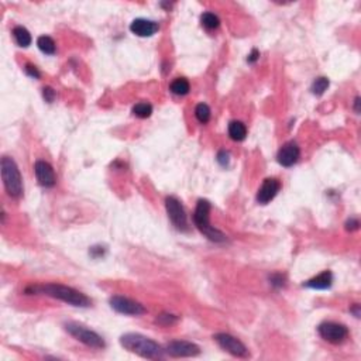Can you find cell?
<instances>
[{
    "mask_svg": "<svg viewBox=\"0 0 361 361\" xmlns=\"http://www.w3.org/2000/svg\"><path fill=\"white\" fill-rule=\"evenodd\" d=\"M25 292L27 294H42V295L55 298L65 304L79 306V308H88L92 304V301L85 294L76 291L74 288L61 285V284H45V285L30 287L25 289Z\"/></svg>",
    "mask_w": 361,
    "mask_h": 361,
    "instance_id": "1",
    "label": "cell"
},
{
    "mask_svg": "<svg viewBox=\"0 0 361 361\" xmlns=\"http://www.w3.org/2000/svg\"><path fill=\"white\" fill-rule=\"evenodd\" d=\"M120 345L123 346L126 350L132 352L134 354H139L143 359H150V360H157L164 357V350L163 347L156 343L154 340L148 337L139 335V333H126L120 337Z\"/></svg>",
    "mask_w": 361,
    "mask_h": 361,
    "instance_id": "2",
    "label": "cell"
},
{
    "mask_svg": "<svg viewBox=\"0 0 361 361\" xmlns=\"http://www.w3.org/2000/svg\"><path fill=\"white\" fill-rule=\"evenodd\" d=\"M210 202L206 199H199L197 200L196 209H195V214H193V222L196 224V227L209 240H212L214 243H224L227 237L226 234H223L220 230L214 229L210 224Z\"/></svg>",
    "mask_w": 361,
    "mask_h": 361,
    "instance_id": "3",
    "label": "cell"
},
{
    "mask_svg": "<svg viewBox=\"0 0 361 361\" xmlns=\"http://www.w3.org/2000/svg\"><path fill=\"white\" fill-rule=\"evenodd\" d=\"M1 180L7 193L13 197H20L23 193V180L16 161L10 157L1 158Z\"/></svg>",
    "mask_w": 361,
    "mask_h": 361,
    "instance_id": "4",
    "label": "cell"
},
{
    "mask_svg": "<svg viewBox=\"0 0 361 361\" xmlns=\"http://www.w3.org/2000/svg\"><path fill=\"white\" fill-rule=\"evenodd\" d=\"M65 330L71 336L75 337L78 342H81V343L88 346V347H92V349H105L106 347V343H105L103 337L98 335L96 332L88 329L86 326L78 323V322H68V323H65Z\"/></svg>",
    "mask_w": 361,
    "mask_h": 361,
    "instance_id": "5",
    "label": "cell"
},
{
    "mask_svg": "<svg viewBox=\"0 0 361 361\" xmlns=\"http://www.w3.org/2000/svg\"><path fill=\"white\" fill-rule=\"evenodd\" d=\"M165 207L174 226L180 231H188V216L180 200L175 196H168L165 199Z\"/></svg>",
    "mask_w": 361,
    "mask_h": 361,
    "instance_id": "6",
    "label": "cell"
},
{
    "mask_svg": "<svg viewBox=\"0 0 361 361\" xmlns=\"http://www.w3.org/2000/svg\"><path fill=\"white\" fill-rule=\"evenodd\" d=\"M320 337L323 340H326L329 343L333 345H339L343 343L346 339L349 337V329L346 328L342 323H336V322H323L320 323L318 328Z\"/></svg>",
    "mask_w": 361,
    "mask_h": 361,
    "instance_id": "7",
    "label": "cell"
},
{
    "mask_svg": "<svg viewBox=\"0 0 361 361\" xmlns=\"http://www.w3.org/2000/svg\"><path fill=\"white\" fill-rule=\"evenodd\" d=\"M213 339L214 342L220 346L224 352L233 354V356H236V357H243V359H246V357L250 356L246 346L243 345L238 339L229 335V333H216L213 336Z\"/></svg>",
    "mask_w": 361,
    "mask_h": 361,
    "instance_id": "8",
    "label": "cell"
},
{
    "mask_svg": "<svg viewBox=\"0 0 361 361\" xmlns=\"http://www.w3.org/2000/svg\"><path fill=\"white\" fill-rule=\"evenodd\" d=\"M110 306L115 309L116 312L130 315V316H140V315L147 313V309L143 305L133 301L130 298H126V296H112L110 298Z\"/></svg>",
    "mask_w": 361,
    "mask_h": 361,
    "instance_id": "9",
    "label": "cell"
},
{
    "mask_svg": "<svg viewBox=\"0 0 361 361\" xmlns=\"http://www.w3.org/2000/svg\"><path fill=\"white\" fill-rule=\"evenodd\" d=\"M167 353L173 357H195L200 353L199 346L192 343V342H186V340H175V342H170L167 345Z\"/></svg>",
    "mask_w": 361,
    "mask_h": 361,
    "instance_id": "10",
    "label": "cell"
},
{
    "mask_svg": "<svg viewBox=\"0 0 361 361\" xmlns=\"http://www.w3.org/2000/svg\"><path fill=\"white\" fill-rule=\"evenodd\" d=\"M34 174L38 183L44 188H52L57 183V177L54 173V168L47 161H37L34 164Z\"/></svg>",
    "mask_w": 361,
    "mask_h": 361,
    "instance_id": "11",
    "label": "cell"
},
{
    "mask_svg": "<svg viewBox=\"0 0 361 361\" xmlns=\"http://www.w3.org/2000/svg\"><path fill=\"white\" fill-rule=\"evenodd\" d=\"M299 157H301V150L298 147V144L294 143V141H288V143H285L282 147L279 148L277 160H278V163L282 167L289 168V167H292V165L298 163Z\"/></svg>",
    "mask_w": 361,
    "mask_h": 361,
    "instance_id": "12",
    "label": "cell"
},
{
    "mask_svg": "<svg viewBox=\"0 0 361 361\" xmlns=\"http://www.w3.org/2000/svg\"><path fill=\"white\" fill-rule=\"evenodd\" d=\"M279 189H281V182L275 178H267L264 180L261 188L258 189L257 193V202L261 205H267L271 202L274 197L278 195Z\"/></svg>",
    "mask_w": 361,
    "mask_h": 361,
    "instance_id": "13",
    "label": "cell"
},
{
    "mask_svg": "<svg viewBox=\"0 0 361 361\" xmlns=\"http://www.w3.org/2000/svg\"><path fill=\"white\" fill-rule=\"evenodd\" d=\"M158 24L153 20L147 18H136L130 24V31L139 37H151L158 31Z\"/></svg>",
    "mask_w": 361,
    "mask_h": 361,
    "instance_id": "14",
    "label": "cell"
},
{
    "mask_svg": "<svg viewBox=\"0 0 361 361\" xmlns=\"http://www.w3.org/2000/svg\"><path fill=\"white\" fill-rule=\"evenodd\" d=\"M333 284V274L330 271H323L318 277L306 281L304 285L306 288H312V289H328Z\"/></svg>",
    "mask_w": 361,
    "mask_h": 361,
    "instance_id": "15",
    "label": "cell"
},
{
    "mask_svg": "<svg viewBox=\"0 0 361 361\" xmlns=\"http://www.w3.org/2000/svg\"><path fill=\"white\" fill-rule=\"evenodd\" d=\"M13 37H14V41L17 42L18 47L27 48L31 44V34L28 33V30L23 25H17L13 28Z\"/></svg>",
    "mask_w": 361,
    "mask_h": 361,
    "instance_id": "16",
    "label": "cell"
},
{
    "mask_svg": "<svg viewBox=\"0 0 361 361\" xmlns=\"http://www.w3.org/2000/svg\"><path fill=\"white\" fill-rule=\"evenodd\" d=\"M229 136L230 139L234 141H243L247 136V127L241 122H230L229 124Z\"/></svg>",
    "mask_w": 361,
    "mask_h": 361,
    "instance_id": "17",
    "label": "cell"
},
{
    "mask_svg": "<svg viewBox=\"0 0 361 361\" xmlns=\"http://www.w3.org/2000/svg\"><path fill=\"white\" fill-rule=\"evenodd\" d=\"M37 45H38V48L41 49L44 54H47V55H54V54H55V49H57L54 40H52L51 37H48V35L38 37Z\"/></svg>",
    "mask_w": 361,
    "mask_h": 361,
    "instance_id": "18",
    "label": "cell"
},
{
    "mask_svg": "<svg viewBox=\"0 0 361 361\" xmlns=\"http://www.w3.org/2000/svg\"><path fill=\"white\" fill-rule=\"evenodd\" d=\"M170 89H171V92H173L174 95L183 96V95H186L189 92L190 85H189L188 79H185V78H177V79L171 83Z\"/></svg>",
    "mask_w": 361,
    "mask_h": 361,
    "instance_id": "19",
    "label": "cell"
},
{
    "mask_svg": "<svg viewBox=\"0 0 361 361\" xmlns=\"http://www.w3.org/2000/svg\"><path fill=\"white\" fill-rule=\"evenodd\" d=\"M153 113V106L147 102H140L133 107V115L137 116L140 119H147Z\"/></svg>",
    "mask_w": 361,
    "mask_h": 361,
    "instance_id": "20",
    "label": "cell"
},
{
    "mask_svg": "<svg viewBox=\"0 0 361 361\" xmlns=\"http://www.w3.org/2000/svg\"><path fill=\"white\" fill-rule=\"evenodd\" d=\"M200 21H202V24L205 25L207 30H214V28H217L220 25L219 17L216 16L214 13H210V11L203 13L202 17H200Z\"/></svg>",
    "mask_w": 361,
    "mask_h": 361,
    "instance_id": "21",
    "label": "cell"
},
{
    "mask_svg": "<svg viewBox=\"0 0 361 361\" xmlns=\"http://www.w3.org/2000/svg\"><path fill=\"white\" fill-rule=\"evenodd\" d=\"M195 116H196L199 123H207L210 120V109L206 103H199L195 109Z\"/></svg>",
    "mask_w": 361,
    "mask_h": 361,
    "instance_id": "22",
    "label": "cell"
},
{
    "mask_svg": "<svg viewBox=\"0 0 361 361\" xmlns=\"http://www.w3.org/2000/svg\"><path fill=\"white\" fill-rule=\"evenodd\" d=\"M329 88V79L328 78H325V76H320V78H316L312 83V93L313 95H316V96H320V95H323Z\"/></svg>",
    "mask_w": 361,
    "mask_h": 361,
    "instance_id": "23",
    "label": "cell"
},
{
    "mask_svg": "<svg viewBox=\"0 0 361 361\" xmlns=\"http://www.w3.org/2000/svg\"><path fill=\"white\" fill-rule=\"evenodd\" d=\"M177 322H178V318L175 315H171V313H161L156 319V323H158L160 326H164V328L173 326Z\"/></svg>",
    "mask_w": 361,
    "mask_h": 361,
    "instance_id": "24",
    "label": "cell"
},
{
    "mask_svg": "<svg viewBox=\"0 0 361 361\" xmlns=\"http://www.w3.org/2000/svg\"><path fill=\"white\" fill-rule=\"evenodd\" d=\"M270 281L271 285H274V287L277 288H282L285 285V277H284L282 274H274V275H271Z\"/></svg>",
    "mask_w": 361,
    "mask_h": 361,
    "instance_id": "25",
    "label": "cell"
},
{
    "mask_svg": "<svg viewBox=\"0 0 361 361\" xmlns=\"http://www.w3.org/2000/svg\"><path fill=\"white\" fill-rule=\"evenodd\" d=\"M24 71H25V74L28 75V76H31V78H34V79H38V78L41 76L40 71L37 69V66L31 65V64H27L24 68Z\"/></svg>",
    "mask_w": 361,
    "mask_h": 361,
    "instance_id": "26",
    "label": "cell"
},
{
    "mask_svg": "<svg viewBox=\"0 0 361 361\" xmlns=\"http://www.w3.org/2000/svg\"><path fill=\"white\" fill-rule=\"evenodd\" d=\"M42 96H44V99H45L48 103H51V102H54V99L57 96V93H55V90L52 89V88L45 86V88L42 89Z\"/></svg>",
    "mask_w": 361,
    "mask_h": 361,
    "instance_id": "27",
    "label": "cell"
},
{
    "mask_svg": "<svg viewBox=\"0 0 361 361\" xmlns=\"http://www.w3.org/2000/svg\"><path fill=\"white\" fill-rule=\"evenodd\" d=\"M217 161H219V164L222 165V167H227V165H229V161H230L229 153H226V151H220V153L217 154Z\"/></svg>",
    "mask_w": 361,
    "mask_h": 361,
    "instance_id": "28",
    "label": "cell"
},
{
    "mask_svg": "<svg viewBox=\"0 0 361 361\" xmlns=\"http://www.w3.org/2000/svg\"><path fill=\"white\" fill-rule=\"evenodd\" d=\"M90 254L93 255V257H103V254H105V248L103 247H92L90 248Z\"/></svg>",
    "mask_w": 361,
    "mask_h": 361,
    "instance_id": "29",
    "label": "cell"
},
{
    "mask_svg": "<svg viewBox=\"0 0 361 361\" xmlns=\"http://www.w3.org/2000/svg\"><path fill=\"white\" fill-rule=\"evenodd\" d=\"M359 226H360V223H359L357 219H350V220H347V223H346V229L347 230H357Z\"/></svg>",
    "mask_w": 361,
    "mask_h": 361,
    "instance_id": "30",
    "label": "cell"
},
{
    "mask_svg": "<svg viewBox=\"0 0 361 361\" xmlns=\"http://www.w3.org/2000/svg\"><path fill=\"white\" fill-rule=\"evenodd\" d=\"M258 57H260V52H258L257 49H253V51H251V54L248 55V59H247V61H248V62H251V64H254L255 61L258 59Z\"/></svg>",
    "mask_w": 361,
    "mask_h": 361,
    "instance_id": "31",
    "label": "cell"
},
{
    "mask_svg": "<svg viewBox=\"0 0 361 361\" xmlns=\"http://www.w3.org/2000/svg\"><path fill=\"white\" fill-rule=\"evenodd\" d=\"M350 312L354 313V316L356 318H360V305L354 304L352 308H350Z\"/></svg>",
    "mask_w": 361,
    "mask_h": 361,
    "instance_id": "32",
    "label": "cell"
},
{
    "mask_svg": "<svg viewBox=\"0 0 361 361\" xmlns=\"http://www.w3.org/2000/svg\"><path fill=\"white\" fill-rule=\"evenodd\" d=\"M360 98H356V100H354V109H356V112L359 113L360 112Z\"/></svg>",
    "mask_w": 361,
    "mask_h": 361,
    "instance_id": "33",
    "label": "cell"
}]
</instances>
